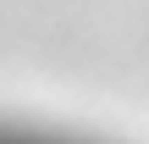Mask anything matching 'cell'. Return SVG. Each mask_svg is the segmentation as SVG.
<instances>
[{
    "instance_id": "1",
    "label": "cell",
    "mask_w": 149,
    "mask_h": 144,
    "mask_svg": "<svg viewBox=\"0 0 149 144\" xmlns=\"http://www.w3.org/2000/svg\"><path fill=\"white\" fill-rule=\"evenodd\" d=\"M0 144H66V139H44V133H0Z\"/></svg>"
}]
</instances>
